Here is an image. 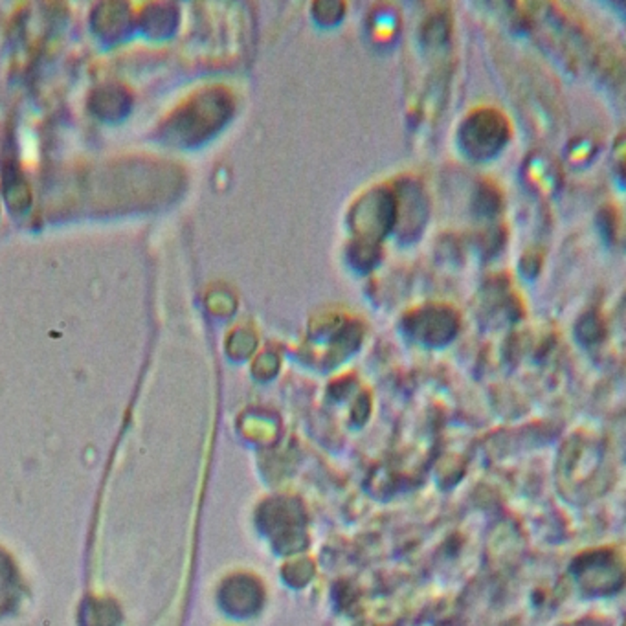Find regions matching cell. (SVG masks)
Masks as SVG:
<instances>
[{
    "mask_svg": "<svg viewBox=\"0 0 626 626\" xmlns=\"http://www.w3.org/2000/svg\"><path fill=\"white\" fill-rule=\"evenodd\" d=\"M224 100H214L212 96H206L200 102L191 103L183 114L181 124L175 129L181 136H191L193 140L199 134H207L214 127H217L224 114Z\"/></svg>",
    "mask_w": 626,
    "mask_h": 626,
    "instance_id": "obj_1",
    "label": "cell"
},
{
    "mask_svg": "<svg viewBox=\"0 0 626 626\" xmlns=\"http://www.w3.org/2000/svg\"><path fill=\"white\" fill-rule=\"evenodd\" d=\"M470 127H472L474 131H476V129H478L480 133H484V129L480 127V124H476V122H474V124H472ZM491 127H492V124H491V126L487 127V131H489ZM498 140H500V136H491V134H485V147H487V151H489V149H492V142H498Z\"/></svg>",
    "mask_w": 626,
    "mask_h": 626,
    "instance_id": "obj_2",
    "label": "cell"
}]
</instances>
